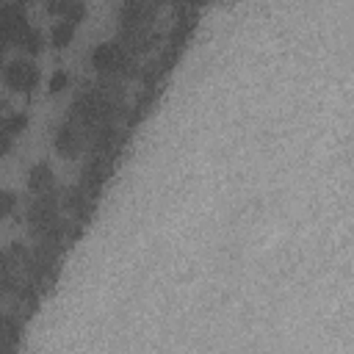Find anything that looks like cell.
Instances as JSON below:
<instances>
[{"mask_svg":"<svg viewBox=\"0 0 354 354\" xmlns=\"http://www.w3.org/2000/svg\"><path fill=\"white\" fill-rule=\"evenodd\" d=\"M28 186H31L34 191H45V188H50V186H53V172H50V166L36 164V166L31 169V175H28Z\"/></svg>","mask_w":354,"mask_h":354,"instance_id":"277c9868","label":"cell"},{"mask_svg":"<svg viewBox=\"0 0 354 354\" xmlns=\"http://www.w3.org/2000/svg\"><path fill=\"white\" fill-rule=\"evenodd\" d=\"M55 144H58V150L64 153V155H75L78 150H81V136L73 130V127H61L58 130V138H55Z\"/></svg>","mask_w":354,"mask_h":354,"instance_id":"3957f363","label":"cell"},{"mask_svg":"<svg viewBox=\"0 0 354 354\" xmlns=\"http://www.w3.org/2000/svg\"><path fill=\"white\" fill-rule=\"evenodd\" d=\"M3 78H6V84H9L12 89H25V92H31V89L36 86V81H39V73H36V66H34L31 61H12V64L6 66Z\"/></svg>","mask_w":354,"mask_h":354,"instance_id":"6da1fadb","label":"cell"},{"mask_svg":"<svg viewBox=\"0 0 354 354\" xmlns=\"http://www.w3.org/2000/svg\"><path fill=\"white\" fill-rule=\"evenodd\" d=\"M66 84H69V75L64 73V69H58V73L50 78V92H53V94H58V92H61Z\"/></svg>","mask_w":354,"mask_h":354,"instance_id":"9c48e42d","label":"cell"},{"mask_svg":"<svg viewBox=\"0 0 354 354\" xmlns=\"http://www.w3.org/2000/svg\"><path fill=\"white\" fill-rule=\"evenodd\" d=\"M122 50H119V45H100L97 50H94V55H92V61H94V66H100V69H114V66H119L122 64Z\"/></svg>","mask_w":354,"mask_h":354,"instance_id":"7a4b0ae2","label":"cell"},{"mask_svg":"<svg viewBox=\"0 0 354 354\" xmlns=\"http://www.w3.org/2000/svg\"><path fill=\"white\" fill-rule=\"evenodd\" d=\"M17 207V194L14 191H0V216H9Z\"/></svg>","mask_w":354,"mask_h":354,"instance_id":"52a82bcc","label":"cell"},{"mask_svg":"<svg viewBox=\"0 0 354 354\" xmlns=\"http://www.w3.org/2000/svg\"><path fill=\"white\" fill-rule=\"evenodd\" d=\"M23 252V246L20 244H14L12 249H3V252H0V274H6L9 268H12V263H14V257Z\"/></svg>","mask_w":354,"mask_h":354,"instance_id":"8992f818","label":"cell"},{"mask_svg":"<svg viewBox=\"0 0 354 354\" xmlns=\"http://www.w3.org/2000/svg\"><path fill=\"white\" fill-rule=\"evenodd\" d=\"M73 34H75V23L58 20V23L53 25V31H50V42H53L55 47H64V45L73 42Z\"/></svg>","mask_w":354,"mask_h":354,"instance_id":"5b68a950","label":"cell"},{"mask_svg":"<svg viewBox=\"0 0 354 354\" xmlns=\"http://www.w3.org/2000/svg\"><path fill=\"white\" fill-rule=\"evenodd\" d=\"M25 125H28V116H12V119L3 122V133H6V136H17Z\"/></svg>","mask_w":354,"mask_h":354,"instance_id":"ba28073f","label":"cell"}]
</instances>
